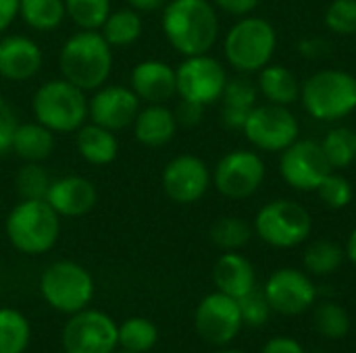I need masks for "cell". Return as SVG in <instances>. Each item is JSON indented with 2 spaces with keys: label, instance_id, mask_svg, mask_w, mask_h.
I'll use <instances>...</instances> for the list:
<instances>
[{
  "label": "cell",
  "instance_id": "ee69618b",
  "mask_svg": "<svg viewBox=\"0 0 356 353\" xmlns=\"http://www.w3.org/2000/svg\"><path fill=\"white\" fill-rule=\"evenodd\" d=\"M261 353H307L302 350V345L290 337H275L271 339Z\"/></svg>",
  "mask_w": 356,
  "mask_h": 353
},
{
  "label": "cell",
  "instance_id": "277c9868",
  "mask_svg": "<svg viewBox=\"0 0 356 353\" xmlns=\"http://www.w3.org/2000/svg\"><path fill=\"white\" fill-rule=\"evenodd\" d=\"M31 110L52 133H75L88 121V98L67 79H50L35 89Z\"/></svg>",
  "mask_w": 356,
  "mask_h": 353
},
{
  "label": "cell",
  "instance_id": "d4e9b609",
  "mask_svg": "<svg viewBox=\"0 0 356 353\" xmlns=\"http://www.w3.org/2000/svg\"><path fill=\"white\" fill-rule=\"evenodd\" d=\"M259 92L271 102L280 106H290L300 98V83L296 75L284 64H267L259 73Z\"/></svg>",
  "mask_w": 356,
  "mask_h": 353
},
{
  "label": "cell",
  "instance_id": "1f68e13d",
  "mask_svg": "<svg viewBox=\"0 0 356 353\" xmlns=\"http://www.w3.org/2000/svg\"><path fill=\"white\" fill-rule=\"evenodd\" d=\"M252 237L250 227L238 216H221L211 227V241L223 252H236L244 248Z\"/></svg>",
  "mask_w": 356,
  "mask_h": 353
},
{
  "label": "cell",
  "instance_id": "2e32d148",
  "mask_svg": "<svg viewBox=\"0 0 356 353\" xmlns=\"http://www.w3.org/2000/svg\"><path fill=\"white\" fill-rule=\"evenodd\" d=\"M140 98L129 85H102L88 100V119L111 131H121L134 125L140 112Z\"/></svg>",
  "mask_w": 356,
  "mask_h": 353
},
{
  "label": "cell",
  "instance_id": "4fadbf2b",
  "mask_svg": "<svg viewBox=\"0 0 356 353\" xmlns=\"http://www.w3.org/2000/svg\"><path fill=\"white\" fill-rule=\"evenodd\" d=\"M321 144L313 139H296L282 152L280 173L284 181L298 191H317L321 181L332 173Z\"/></svg>",
  "mask_w": 356,
  "mask_h": 353
},
{
  "label": "cell",
  "instance_id": "ab89813d",
  "mask_svg": "<svg viewBox=\"0 0 356 353\" xmlns=\"http://www.w3.org/2000/svg\"><path fill=\"white\" fill-rule=\"evenodd\" d=\"M19 127L15 108L0 96V156H6L13 148V137Z\"/></svg>",
  "mask_w": 356,
  "mask_h": 353
},
{
  "label": "cell",
  "instance_id": "9c48e42d",
  "mask_svg": "<svg viewBox=\"0 0 356 353\" xmlns=\"http://www.w3.org/2000/svg\"><path fill=\"white\" fill-rule=\"evenodd\" d=\"M175 83L177 96L181 100L209 106L221 100L227 83V73L217 58L209 56V52L184 56V60L175 69Z\"/></svg>",
  "mask_w": 356,
  "mask_h": 353
},
{
  "label": "cell",
  "instance_id": "d6a6232c",
  "mask_svg": "<svg viewBox=\"0 0 356 353\" xmlns=\"http://www.w3.org/2000/svg\"><path fill=\"white\" fill-rule=\"evenodd\" d=\"M342 260H344L342 248L338 243L325 241V239L311 243L305 252V268L317 277H325V275L336 273L340 268Z\"/></svg>",
  "mask_w": 356,
  "mask_h": 353
},
{
  "label": "cell",
  "instance_id": "8d00e7d4",
  "mask_svg": "<svg viewBox=\"0 0 356 353\" xmlns=\"http://www.w3.org/2000/svg\"><path fill=\"white\" fill-rule=\"evenodd\" d=\"M257 98H259V85L248 79V77H234L227 79L221 102L225 106H236V108H254L257 106Z\"/></svg>",
  "mask_w": 356,
  "mask_h": 353
},
{
  "label": "cell",
  "instance_id": "484cf974",
  "mask_svg": "<svg viewBox=\"0 0 356 353\" xmlns=\"http://www.w3.org/2000/svg\"><path fill=\"white\" fill-rule=\"evenodd\" d=\"M142 29L144 25L138 10L119 8V10H111L108 19L100 27V33L113 48H125L142 37Z\"/></svg>",
  "mask_w": 356,
  "mask_h": 353
},
{
  "label": "cell",
  "instance_id": "cb8c5ba5",
  "mask_svg": "<svg viewBox=\"0 0 356 353\" xmlns=\"http://www.w3.org/2000/svg\"><path fill=\"white\" fill-rule=\"evenodd\" d=\"M54 150V133L44 127L42 123H19L15 137H13V148L23 162H44L50 158Z\"/></svg>",
  "mask_w": 356,
  "mask_h": 353
},
{
  "label": "cell",
  "instance_id": "f35d334b",
  "mask_svg": "<svg viewBox=\"0 0 356 353\" xmlns=\"http://www.w3.org/2000/svg\"><path fill=\"white\" fill-rule=\"evenodd\" d=\"M238 308L242 314V322H246L250 327H263L271 316L269 300H267L265 291H259L257 287L238 300Z\"/></svg>",
  "mask_w": 356,
  "mask_h": 353
},
{
  "label": "cell",
  "instance_id": "60d3db41",
  "mask_svg": "<svg viewBox=\"0 0 356 353\" xmlns=\"http://www.w3.org/2000/svg\"><path fill=\"white\" fill-rule=\"evenodd\" d=\"M173 112H175L177 125H184V127H196V125L202 121L204 106H202V104H196V102H190V100H181V102H179V106H177Z\"/></svg>",
  "mask_w": 356,
  "mask_h": 353
},
{
  "label": "cell",
  "instance_id": "4dcf8cb0",
  "mask_svg": "<svg viewBox=\"0 0 356 353\" xmlns=\"http://www.w3.org/2000/svg\"><path fill=\"white\" fill-rule=\"evenodd\" d=\"M67 17L86 31H100L111 15V0H65Z\"/></svg>",
  "mask_w": 356,
  "mask_h": 353
},
{
  "label": "cell",
  "instance_id": "f6af8a7d",
  "mask_svg": "<svg viewBox=\"0 0 356 353\" xmlns=\"http://www.w3.org/2000/svg\"><path fill=\"white\" fill-rule=\"evenodd\" d=\"M19 2L21 0H0V33L8 29L19 17Z\"/></svg>",
  "mask_w": 356,
  "mask_h": 353
},
{
  "label": "cell",
  "instance_id": "f546056e",
  "mask_svg": "<svg viewBox=\"0 0 356 353\" xmlns=\"http://www.w3.org/2000/svg\"><path fill=\"white\" fill-rule=\"evenodd\" d=\"M159 341V331L148 318H129L119 327V345L127 352H150Z\"/></svg>",
  "mask_w": 356,
  "mask_h": 353
},
{
  "label": "cell",
  "instance_id": "f1b7e54d",
  "mask_svg": "<svg viewBox=\"0 0 356 353\" xmlns=\"http://www.w3.org/2000/svg\"><path fill=\"white\" fill-rule=\"evenodd\" d=\"M321 150H323V154H325V158L334 171L350 166L356 158L355 131L348 127L330 129L321 141Z\"/></svg>",
  "mask_w": 356,
  "mask_h": 353
},
{
  "label": "cell",
  "instance_id": "836d02e7",
  "mask_svg": "<svg viewBox=\"0 0 356 353\" xmlns=\"http://www.w3.org/2000/svg\"><path fill=\"white\" fill-rule=\"evenodd\" d=\"M50 183L52 179L42 162H25L15 177V189L21 200H46Z\"/></svg>",
  "mask_w": 356,
  "mask_h": 353
},
{
  "label": "cell",
  "instance_id": "6da1fadb",
  "mask_svg": "<svg viewBox=\"0 0 356 353\" xmlns=\"http://www.w3.org/2000/svg\"><path fill=\"white\" fill-rule=\"evenodd\" d=\"M161 25L167 42L181 56L207 54L219 35V17L209 0H167Z\"/></svg>",
  "mask_w": 356,
  "mask_h": 353
},
{
  "label": "cell",
  "instance_id": "e0dca14e",
  "mask_svg": "<svg viewBox=\"0 0 356 353\" xmlns=\"http://www.w3.org/2000/svg\"><path fill=\"white\" fill-rule=\"evenodd\" d=\"M265 295L271 310L284 316H298L315 304L317 289L309 275H305L302 270L280 268L269 277L265 285Z\"/></svg>",
  "mask_w": 356,
  "mask_h": 353
},
{
  "label": "cell",
  "instance_id": "8992f818",
  "mask_svg": "<svg viewBox=\"0 0 356 353\" xmlns=\"http://www.w3.org/2000/svg\"><path fill=\"white\" fill-rule=\"evenodd\" d=\"M277 46L273 25L261 17H242L236 21L223 42L227 62L240 73H257L271 62Z\"/></svg>",
  "mask_w": 356,
  "mask_h": 353
},
{
  "label": "cell",
  "instance_id": "5b68a950",
  "mask_svg": "<svg viewBox=\"0 0 356 353\" xmlns=\"http://www.w3.org/2000/svg\"><path fill=\"white\" fill-rule=\"evenodd\" d=\"M300 100L313 119L340 121L356 110V77L340 69L319 71L300 83Z\"/></svg>",
  "mask_w": 356,
  "mask_h": 353
},
{
  "label": "cell",
  "instance_id": "7a4b0ae2",
  "mask_svg": "<svg viewBox=\"0 0 356 353\" xmlns=\"http://www.w3.org/2000/svg\"><path fill=\"white\" fill-rule=\"evenodd\" d=\"M58 69L63 79L83 92L102 87L113 71V46L100 31L79 29L60 48Z\"/></svg>",
  "mask_w": 356,
  "mask_h": 353
},
{
  "label": "cell",
  "instance_id": "603a6c76",
  "mask_svg": "<svg viewBox=\"0 0 356 353\" xmlns=\"http://www.w3.org/2000/svg\"><path fill=\"white\" fill-rule=\"evenodd\" d=\"M75 148L88 164L104 166L117 158L119 139H117L115 131L90 121V123H83L75 131Z\"/></svg>",
  "mask_w": 356,
  "mask_h": 353
},
{
  "label": "cell",
  "instance_id": "30bf717a",
  "mask_svg": "<svg viewBox=\"0 0 356 353\" xmlns=\"http://www.w3.org/2000/svg\"><path fill=\"white\" fill-rule=\"evenodd\" d=\"M246 139L263 152H284L298 139L300 127L288 106L259 104L250 110L244 127Z\"/></svg>",
  "mask_w": 356,
  "mask_h": 353
},
{
  "label": "cell",
  "instance_id": "d6986e66",
  "mask_svg": "<svg viewBox=\"0 0 356 353\" xmlns=\"http://www.w3.org/2000/svg\"><path fill=\"white\" fill-rule=\"evenodd\" d=\"M44 64L42 48L35 40L13 33L0 37V77L8 81H27Z\"/></svg>",
  "mask_w": 356,
  "mask_h": 353
},
{
  "label": "cell",
  "instance_id": "7dc6e473",
  "mask_svg": "<svg viewBox=\"0 0 356 353\" xmlns=\"http://www.w3.org/2000/svg\"><path fill=\"white\" fill-rule=\"evenodd\" d=\"M346 256H348V260H350V262L356 266V229L350 233V237H348V243H346Z\"/></svg>",
  "mask_w": 356,
  "mask_h": 353
},
{
  "label": "cell",
  "instance_id": "9a60e30c",
  "mask_svg": "<svg viewBox=\"0 0 356 353\" xmlns=\"http://www.w3.org/2000/svg\"><path fill=\"white\" fill-rule=\"evenodd\" d=\"M194 325L198 335L213 345H225L236 339L242 327L238 300L217 291L207 295L196 308Z\"/></svg>",
  "mask_w": 356,
  "mask_h": 353
},
{
  "label": "cell",
  "instance_id": "5bb4252c",
  "mask_svg": "<svg viewBox=\"0 0 356 353\" xmlns=\"http://www.w3.org/2000/svg\"><path fill=\"white\" fill-rule=\"evenodd\" d=\"M213 175L207 162L192 154L171 158L161 175V185L167 198L175 204H194L209 191Z\"/></svg>",
  "mask_w": 356,
  "mask_h": 353
},
{
  "label": "cell",
  "instance_id": "44dd1931",
  "mask_svg": "<svg viewBox=\"0 0 356 353\" xmlns=\"http://www.w3.org/2000/svg\"><path fill=\"white\" fill-rule=\"evenodd\" d=\"M177 119L165 104H148L140 108L134 121V135L146 148H163L177 133Z\"/></svg>",
  "mask_w": 356,
  "mask_h": 353
},
{
  "label": "cell",
  "instance_id": "4316f807",
  "mask_svg": "<svg viewBox=\"0 0 356 353\" xmlns=\"http://www.w3.org/2000/svg\"><path fill=\"white\" fill-rule=\"evenodd\" d=\"M19 17L33 31H52L67 17L65 0H21Z\"/></svg>",
  "mask_w": 356,
  "mask_h": 353
},
{
  "label": "cell",
  "instance_id": "7c38bea8",
  "mask_svg": "<svg viewBox=\"0 0 356 353\" xmlns=\"http://www.w3.org/2000/svg\"><path fill=\"white\" fill-rule=\"evenodd\" d=\"M265 181V162L252 150H234L225 154L213 173L217 191L229 200H244L259 191Z\"/></svg>",
  "mask_w": 356,
  "mask_h": 353
},
{
  "label": "cell",
  "instance_id": "3957f363",
  "mask_svg": "<svg viewBox=\"0 0 356 353\" xmlns=\"http://www.w3.org/2000/svg\"><path fill=\"white\" fill-rule=\"evenodd\" d=\"M4 231L15 250L40 256L54 248L60 235V216L46 200H21L8 212Z\"/></svg>",
  "mask_w": 356,
  "mask_h": 353
},
{
  "label": "cell",
  "instance_id": "ac0fdd59",
  "mask_svg": "<svg viewBox=\"0 0 356 353\" xmlns=\"http://www.w3.org/2000/svg\"><path fill=\"white\" fill-rule=\"evenodd\" d=\"M46 202L52 206V210L58 216L79 218L96 206L98 191L90 179L79 175H67V177L52 179L46 193Z\"/></svg>",
  "mask_w": 356,
  "mask_h": 353
},
{
  "label": "cell",
  "instance_id": "681fc988",
  "mask_svg": "<svg viewBox=\"0 0 356 353\" xmlns=\"http://www.w3.org/2000/svg\"><path fill=\"white\" fill-rule=\"evenodd\" d=\"M113 353H134V352H127V350H123V352H113Z\"/></svg>",
  "mask_w": 356,
  "mask_h": 353
},
{
  "label": "cell",
  "instance_id": "d590c367",
  "mask_svg": "<svg viewBox=\"0 0 356 353\" xmlns=\"http://www.w3.org/2000/svg\"><path fill=\"white\" fill-rule=\"evenodd\" d=\"M317 193L321 198V202L327 206V208H334V210H340V208H346L350 202H353V196H355V189L350 185V181L338 173H330L321 185L317 187Z\"/></svg>",
  "mask_w": 356,
  "mask_h": 353
},
{
  "label": "cell",
  "instance_id": "e575fe53",
  "mask_svg": "<svg viewBox=\"0 0 356 353\" xmlns=\"http://www.w3.org/2000/svg\"><path fill=\"white\" fill-rule=\"evenodd\" d=\"M315 329L327 339H342L350 331V316L340 304H321L315 310Z\"/></svg>",
  "mask_w": 356,
  "mask_h": 353
},
{
  "label": "cell",
  "instance_id": "83f0119b",
  "mask_svg": "<svg viewBox=\"0 0 356 353\" xmlns=\"http://www.w3.org/2000/svg\"><path fill=\"white\" fill-rule=\"evenodd\" d=\"M31 329L27 318L13 310H0V353H23L29 345Z\"/></svg>",
  "mask_w": 356,
  "mask_h": 353
},
{
  "label": "cell",
  "instance_id": "f907efd6",
  "mask_svg": "<svg viewBox=\"0 0 356 353\" xmlns=\"http://www.w3.org/2000/svg\"><path fill=\"white\" fill-rule=\"evenodd\" d=\"M355 139H356V131H355Z\"/></svg>",
  "mask_w": 356,
  "mask_h": 353
},
{
  "label": "cell",
  "instance_id": "7402d4cb",
  "mask_svg": "<svg viewBox=\"0 0 356 353\" xmlns=\"http://www.w3.org/2000/svg\"><path fill=\"white\" fill-rule=\"evenodd\" d=\"M213 281L221 293L240 300L254 289V268L242 254L225 252L213 268Z\"/></svg>",
  "mask_w": 356,
  "mask_h": 353
},
{
  "label": "cell",
  "instance_id": "74e56055",
  "mask_svg": "<svg viewBox=\"0 0 356 353\" xmlns=\"http://www.w3.org/2000/svg\"><path fill=\"white\" fill-rule=\"evenodd\" d=\"M325 25L338 35L356 33V0H334L325 10Z\"/></svg>",
  "mask_w": 356,
  "mask_h": 353
},
{
  "label": "cell",
  "instance_id": "c3c4849f",
  "mask_svg": "<svg viewBox=\"0 0 356 353\" xmlns=\"http://www.w3.org/2000/svg\"><path fill=\"white\" fill-rule=\"evenodd\" d=\"M221 353H242V352H236V350H227V352H221Z\"/></svg>",
  "mask_w": 356,
  "mask_h": 353
},
{
  "label": "cell",
  "instance_id": "bcb514c9",
  "mask_svg": "<svg viewBox=\"0 0 356 353\" xmlns=\"http://www.w3.org/2000/svg\"><path fill=\"white\" fill-rule=\"evenodd\" d=\"M129 8L138 10V12H152L159 10L167 4V0H127Z\"/></svg>",
  "mask_w": 356,
  "mask_h": 353
},
{
  "label": "cell",
  "instance_id": "52a82bcc",
  "mask_svg": "<svg viewBox=\"0 0 356 353\" xmlns=\"http://www.w3.org/2000/svg\"><path fill=\"white\" fill-rule=\"evenodd\" d=\"M40 293L54 310L75 314L88 308L94 295V279L81 264L60 260L42 273Z\"/></svg>",
  "mask_w": 356,
  "mask_h": 353
},
{
  "label": "cell",
  "instance_id": "b9f144b4",
  "mask_svg": "<svg viewBox=\"0 0 356 353\" xmlns=\"http://www.w3.org/2000/svg\"><path fill=\"white\" fill-rule=\"evenodd\" d=\"M213 2H215V6H219L227 15L246 17L248 12H252L259 6L261 0H213Z\"/></svg>",
  "mask_w": 356,
  "mask_h": 353
},
{
  "label": "cell",
  "instance_id": "ba28073f",
  "mask_svg": "<svg viewBox=\"0 0 356 353\" xmlns=\"http://www.w3.org/2000/svg\"><path fill=\"white\" fill-rule=\"evenodd\" d=\"M257 235L273 248H296L313 231V218L305 206L292 200L265 204L254 218Z\"/></svg>",
  "mask_w": 356,
  "mask_h": 353
},
{
  "label": "cell",
  "instance_id": "ffe728a7",
  "mask_svg": "<svg viewBox=\"0 0 356 353\" xmlns=\"http://www.w3.org/2000/svg\"><path fill=\"white\" fill-rule=\"evenodd\" d=\"M129 87L136 92L140 102L165 104L177 94L175 69L163 60L148 58L134 67L129 77Z\"/></svg>",
  "mask_w": 356,
  "mask_h": 353
},
{
  "label": "cell",
  "instance_id": "8fae6325",
  "mask_svg": "<svg viewBox=\"0 0 356 353\" xmlns=\"http://www.w3.org/2000/svg\"><path fill=\"white\" fill-rule=\"evenodd\" d=\"M119 345V327L98 310L71 314L63 329L65 353H113Z\"/></svg>",
  "mask_w": 356,
  "mask_h": 353
},
{
  "label": "cell",
  "instance_id": "7bdbcfd3",
  "mask_svg": "<svg viewBox=\"0 0 356 353\" xmlns=\"http://www.w3.org/2000/svg\"><path fill=\"white\" fill-rule=\"evenodd\" d=\"M252 110V108H250ZM250 110L246 108H236V106H221V123L227 127V129H242Z\"/></svg>",
  "mask_w": 356,
  "mask_h": 353
}]
</instances>
